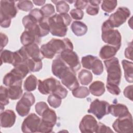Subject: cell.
Wrapping results in <instances>:
<instances>
[{
    "mask_svg": "<svg viewBox=\"0 0 133 133\" xmlns=\"http://www.w3.org/2000/svg\"><path fill=\"white\" fill-rule=\"evenodd\" d=\"M41 9L43 12L45 18H48L51 17L55 11V7L51 4H47L44 5Z\"/></svg>",
    "mask_w": 133,
    "mask_h": 133,
    "instance_id": "cell-40",
    "label": "cell"
},
{
    "mask_svg": "<svg viewBox=\"0 0 133 133\" xmlns=\"http://www.w3.org/2000/svg\"><path fill=\"white\" fill-rule=\"evenodd\" d=\"M71 28L73 33L77 36L85 35L88 30L87 25L83 22L79 21H74L71 24Z\"/></svg>",
    "mask_w": 133,
    "mask_h": 133,
    "instance_id": "cell-25",
    "label": "cell"
},
{
    "mask_svg": "<svg viewBox=\"0 0 133 133\" xmlns=\"http://www.w3.org/2000/svg\"><path fill=\"white\" fill-rule=\"evenodd\" d=\"M132 85H129L125 88L123 92L124 96L131 101H132Z\"/></svg>",
    "mask_w": 133,
    "mask_h": 133,
    "instance_id": "cell-48",
    "label": "cell"
},
{
    "mask_svg": "<svg viewBox=\"0 0 133 133\" xmlns=\"http://www.w3.org/2000/svg\"><path fill=\"white\" fill-rule=\"evenodd\" d=\"M26 64L30 70V72H35L40 71L43 66L42 59H32L29 58Z\"/></svg>",
    "mask_w": 133,
    "mask_h": 133,
    "instance_id": "cell-28",
    "label": "cell"
},
{
    "mask_svg": "<svg viewBox=\"0 0 133 133\" xmlns=\"http://www.w3.org/2000/svg\"><path fill=\"white\" fill-rule=\"evenodd\" d=\"M35 99L33 94L30 92H25L16 106L17 113L21 116L27 115L31 109V107L35 103Z\"/></svg>",
    "mask_w": 133,
    "mask_h": 133,
    "instance_id": "cell-5",
    "label": "cell"
},
{
    "mask_svg": "<svg viewBox=\"0 0 133 133\" xmlns=\"http://www.w3.org/2000/svg\"><path fill=\"white\" fill-rule=\"evenodd\" d=\"M107 75V84L119 86L121 83L122 71L119 60L116 57H112L104 61Z\"/></svg>",
    "mask_w": 133,
    "mask_h": 133,
    "instance_id": "cell-3",
    "label": "cell"
},
{
    "mask_svg": "<svg viewBox=\"0 0 133 133\" xmlns=\"http://www.w3.org/2000/svg\"><path fill=\"white\" fill-rule=\"evenodd\" d=\"M21 86L22 83H19L8 87V94L9 99L15 100L19 99L22 96L23 91Z\"/></svg>",
    "mask_w": 133,
    "mask_h": 133,
    "instance_id": "cell-24",
    "label": "cell"
},
{
    "mask_svg": "<svg viewBox=\"0 0 133 133\" xmlns=\"http://www.w3.org/2000/svg\"><path fill=\"white\" fill-rule=\"evenodd\" d=\"M9 96L8 94V88L1 86L0 88V104L1 110L4 109L5 105L9 103Z\"/></svg>",
    "mask_w": 133,
    "mask_h": 133,
    "instance_id": "cell-33",
    "label": "cell"
},
{
    "mask_svg": "<svg viewBox=\"0 0 133 133\" xmlns=\"http://www.w3.org/2000/svg\"><path fill=\"white\" fill-rule=\"evenodd\" d=\"M113 130L108 126L102 123H98V126L95 132H113Z\"/></svg>",
    "mask_w": 133,
    "mask_h": 133,
    "instance_id": "cell-47",
    "label": "cell"
},
{
    "mask_svg": "<svg viewBox=\"0 0 133 133\" xmlns=\"http://www.w3.org/2000/svg\"><path fill=\"white\" fill-rule=\"evenodd\" d=\"M90 91L89 89L85 86H78L72 90V95L74 97L84 98L89 96Z\"/></svg>",
    "mask_w": 133,
    "mask_h": 133,
    "instance_id": "cell-32",
    "label": "cell"
},
{
    "mask_svg": "<svg viewBox=\"0 0 133 133\" xmlns=\"http://www.w3.org/2000/svg\"><path fill=\"white\" fill-rule=\"evenodd\" d=\"M70 69L60 57H57L52 61L51 71L52 74L60 79Z\"/></svg>",
    "mask_w": 133,
    "mask_h": 133,
    "instance_id": "cell-15",
    "label": "cell"
},
{
    "mask_svg": "<svg viewBox=\"0 0 133 133\" xmlns=\"http://www.w3.org/2000/svg\"><path fill=\"white\" fill-rule=\"evenodd\" d=\"M115 131L118 133H131L132 131V117L129 112L127 115L118 117L112 124Z\"/></svg>",
    "mask_w": 133,
    "mask_h": 133,
    "instance_id": "cell-8",
    "label": "cell"
},
{
    "mask_svg": "<svg viewBox=\"0 0 133 133\" xmlns=\"http://www.w3.org/2000/svg\"><path fill=\"white\" fill-rule=\"evenodd\" d=\"M88 3V1H75L74 6L76 9L82 10L84 9L87 6Z\"/></svg>",
    "mask_w": 133,
    "mask_h": 133,
    "instance_id": "cell-49",
    "label": "cell"
},
{
    "mask_svg": "<svg viewBox=\"0 0 133 133\" xmlns=\"http://www.w3.org/2000/svg\"><path fill=\"white\" fill-rule=\"evenodd\" d=\"M89 90L95 96H101L104 93L105 90L104 84L100 81H95L90 85Z\"/></svg>",
    "mask_w": 133,
    "mask_h": 133,
    "instance_id": "cell-23",
    "label": "cell"
},
{
    "mask_svg": "<svg viewBox=\"0 0 133 133\" xmlns=\"http://www.w3.org/2000/svg\"><path fill=\"white\" fill-rule=\"evenodd\" d=\"M101 30L102 41L108 45L115 47L119 50L122 42V36L119 32L117 30L114 29L108 20L102 23Z\"/></svg>",
    "mask_w": 133,
    "mask_h": 133,
    "instance_id": "cell-2",
    "label": "cell"
},
{
    "mask_svg": "<svg viewBox=\"0 0 133 133\" xmlns=\"http://www.w3.org/2000/svg\"><path fill=\"white\" fill-rule=\"evenodd\" d=\"M98 126L96 118L91 115H86L82 119L79 128L81 132L92 133L95 132Z\"/></svg>",
    "mask_w": 133,
    "mask_h": 133,
    "instance_id": "cell-14",
    "label": "cell"
},
{
    "mask_svg": "<svg viewBox=\"0 0 133 133\" xmlns=\"http://www.w3.org/2000/svg\"><path fill=\"white\" fill-rule=\"evenodd\" d=\"M72 21L70 15L66 14H55L48 18L50 33L55 36L64 37L68 31V26Z\"/></svg>",
    "mask_w": 133,
    "mask_h": 133,
    "instance_id": "cell-1",
    "label": "cell"
},
{
    "mask_svg": "<svg viewBox=\"0 0 133 133\" xmlns=\"http://www.w3.org/2000/svg\"><path fill=\"white\" fill-rule=\"evenodd\" d=\"M60 58L73 71L81 68V64L77 54L72 50H65L60 53Z\"/></svg>",
    "mask_w": 133,
    "mask_h": 133,
    "instance_id": "cell-10",
    "label": "cell"
},
{
    "mask_svg": "<svg viewBox=\"0 0 133 133\" xmlns=\"http://www.w3.org/2000/svg\"><path fill=\"white\" fill-rule=\"evenodd\" d=\"M132 42H130V44L128 45V46L126 48L125 50V56L126 58L129 59L131 60H132Z\"/></svg>",
    "mask_w": 133,
    "mask_h": 133,
    "instance_id": "cell-51",
    "label": "cell"
},
{
    "mask_svg": "<svg viewBox=\"0 0 133 133\" xmlns=\"http://www.w3.org/2000/svg\"><path fill=\"white\" fill-rule=\"evenodd\" d=\"M18 10L15 1L2 0L0 2V17L12 19L17 15Z\"/></svg>",
    "mask_w": 133,
    "mask_h": 133,
    "instance_id": "cell-12",
    "label": "cell"
},
{
    "mask_svg": "<svg viewBox=\"0 0 133 133\" xmlns=\"http://www.w3.org/2000/svg\"><path fill=\"white\" fill-rule=\"evenodd\" d=\"M41 119L35 113H31L23 121L21 130L23 132H37Z\"/></svg>",
    "mask_w": 133,
    "mask_h": 133,
    "instance_id": "cell-11",
    "label": "cell"
},
{
    "mask_svg": "<svg viewBox=\"0 0 133 133\" xmlns=\"http://www.w3.org/2000/svg\"><path fill=\"white\" fill-rule=\"evenodd\" d=\"M45 1L44 0H36L33 1V3L36 6H42L45 3Z\"/></svg>",
    "mask_w": 133,
    "mask_h": 133,
    "instance_id": "cell-52",
    "label": "cell"
},
{
    "mask_svg": "<svg viewBox=\"0 0 133 133\" xmlns=\"http://www.w3.org/2000/svg\"><path fill=\"white\" fill-rule=\"evenodd\" d=\"M0 37H1V51L3 50V48L5 47L7 44L8 42V38L7 36L3 33H1Z\"/></svg>",
    "mask_w": 133,
    "mask_h": 133,
    "instance_id": "cell-50",
    "label": "cell"
},
{
    "mask_svg": "<svg viewBox=\"0 0 133 133\" xmlns=\"http://www.w3.org/2000/svg\"><path fill=\"white\" fill-rule=\"evenodd\" d=\"M59 81L54 77L47 78L44 81H38V90L43 95L51 94L55 91Z\"/></svg>",
    "mask_w": 133,
    "mask_h": 133,
    "instance_id": "cell-13",
    "label": "cell"
},
{
    "mask_svg": "<svg viewBox=\"0 0 133 133\" xmlns=\"http://www.w3.org/2000/svg\"><path fill=\"white\" fill-rule=\"evenodd\" d=\"M110 105V103L106 101L96 99L91 102L88 112L93 114L100 120L104 116L109 114Z\"/></svg>",
    "mask_w": 133,
    "mask_h": 133,
    "instance_id": "cell-7",
    "label": "cell"
},
{
    "mask_svg": "<svg viewBox=\"0 0 133 133\" xmlns=\"http://www.w3.org/2000/svg\"><path fill=\"white\" fill-rule=\"evenodd\" d=\"M23 75L15 69H12L10 72L7 73L3 78V84L8 87L22 83L24 78Z\"/></svg>",
    "mask_w": 133,
    "mask_h": 133,
    "instance_id": "cell-17",
    "label": "cell"
},
{
    "mask_svg": "<svg viewBox=\"0 0 133 133\" xmlns=\"http://www.w3.org/2000/svg\"><path fill=\"white\" fill-rule=\"evenodd\" d=\"M38 132H51L57 122V117L55 111L48 108L42 113Z\"/></svg>",
    "mask_w": 133,
    "mask_h": 133,
    "instance_id": "cell-4",
    "label": "cell"
},
{
    "mask_svg": "<svg viewBox=\"0 0 133 133\" xmlns=\"http://www.w3.org/2000/svg\"><path fill=\"white\" fill-rule=\"evenodd\" d=\"M38 81L36 77L34 75H29L25 80L23 87L25 90L30 92L36 89Z\"/></svg>",
    "mask_w": 133,
    "mask_h": 133,
    "instance_id": "cell-27",
    "label": "cell"
},
{
    "mask_svg": "<svg viewBox=\"0 0 133 133\" xmlns=\"http://www.w3.org/2000/svg\"><path fill=\"white\" fill-rule=\"evenodd\" d=\"M1 65L3 63L13 64L14 62V52L7 49L1 51Z\"/></svg>",
    "mask_w": 133,
    "mask_h": 133,
    "instance_id": "cell-30",
    "label": "cell"
},
{
    "mask_svg": "<svg viewBox=\"0 0 133 133\" xmlns=\"http://www.w3.org/2000/svg\"><path fill=\"white\" fill-rule=\"evenodd\" d=\"M97 57L92 55H87L83 57L81 59V63L83 68L90 70V66L93 61Z\"/></svg>",
    "mask_w": 133,
    "mask_h": 133,
    "instance_id": "cell-41",
    "label": "cell"
},
{
    "mask_svg": "<svg viewBox=\"0 0 133 133\" xmlns=\"http://www.w3.org/2000/svg\"><path fill=\"white\" fill-rule=\"evenodd\" d=\"M90 70H91L93 73L96 75H100L103 73V65L102 61L98 57H96L92 62Z\"/></svg>",
    "mask_w": 133,
    "mask_h": 133,
    "instance_id": "cell-31",
    "label": "cell"
},
{
    "mask_svg": "<svg viewBox=\"0 0 133 133\" xmlns=\"http://www.w3.org/2000/svg\"><path fill=\"white\" fill-rule=\"evenodd\" d=\"M20 41L23 46H27L32 44H39L41 37H38L34 32L31 30H25L20 36Z\"/></svg>",
    "mask_w": 133,
    "mask_h": 133,
    "instance_id": "cell-19",
    "label": "cell"
},
{
    "mask_svg": "<svg viewBox=\"0 0 133 133\" xmlns=\"http://www.w3.org/2000/svg\"><path fill=\"white\" fill-rule=\"evenodd\" d=\"M33 3L31 1H20L17 3V8L22 11H29L33 8Z\"/></svg>",
    "mask_w": 133,
    "mask_h": 133,
    "instance_id": "cell-38",
    "label": "cell"
},
{
    "mask_svg": "<svg viewBox=\"0 0 133 133\" xmlns=\"http://www.w3.org/2000/svg\"><path fill=\"white\" fill-rule=\"evenodd\" d=\"M78 78L82 85H87L90 83L92 80V74L91 72L87 70H82L78 73Z\"/></svg>",
    "mask_w": 133,
    "mask_h": 133,
    "instance_id": "cell-29",
    "label": "cell"
},
{
    "mask_svg": "<svg viewBox=\"0 0 133 133\" xmlns=\"http://www.w3.org/2000/svg\"><path fill=\"white\" fill-rule=\"evenodd\" d=\"M52 2L56 4L57 11L59 14H66L69 9L70 6L65 1H52Z\"/></svg>",
    "mask_w": 133,
    "mask_h": 133,
    "instance_id": "cell-36",
    "label": "cell"
},
{
    "mask_svg": "<svg viewBox=\"0 0 133 133\" xmlns=\"http://www.w3.org/2000/svg\"><path fill=\"white\" fill-rule=\"evenodd\" d=\"M117 5V1L115 0H106L102 2L101 8L105 12L110 13L112 12Z\"/></svg>",
    "mask_w": 133,
    "mask_h": 133,
    "instance_id": "cell-35",
    "label": "cell"
},
{
    "mask_svg": "<svg viewBox=\"0 0 133 133\" xmlns=\"http://www.w3.org/2000/svg\"><path fill=\"white\" fill-rule=\"evenodd\" d=\"M129 113L128 108L122 103H116L110 105L109 113L114 117H121Z\"/></svg>",
    "mask_w": 133,
    "mask_h": 133,
    "instance_id": "cell-20",
    "label": "cell"
},
{
    "mask_svg": "<svg viewBox=\"0 0 133 133\" xmlns=\"http://www.w3.org/2000/svg\"><path fill=\"white\" fill-rule=\"evenodd\" d=\"M47 101L50 107L54 108H58L61 104L62 100L59 97L54 94H50L47 98Z\"/></svg>",
    "mask_w": 133,
    "mask_h": 133,
    "instance_id": "cell-39",
    "label": "cell"
},
{
    "mask_svg": "<svg viewBox=\"0 0 133 133\" xmlns=\"http://www.w3.org/2000/svg\"><path fill=\"white\" fill-rule=\"evenodd\" d=\"M23 46L29 58L40 59H42L43 58L37 44L34 43Z\"/></svg>",
    "mask_w": 133,
    "mask_h": 133,
    "instance_id": "cell-22",
    "label": "cell"
},
{
    "mask_svg": "<svg viewBox=\"0 0 133 133\" xmlns=\"http://www.w3.org/2000/svg\"><path fill=\"white\" fill-rule=\"evenodd\" d=\"M122 64L124 71V76L125 79L127 82L132 83L133 82V63L131 61L123 60Z\"/></svg>",
    "mask_w": 133,
    "mask_h": 133,
    "instance_id": "cell-26",
    "label": "cell"
},
{
    "mask_svg": "<svg viewBox=\"0 0 133 133\" xmlns=\"http://www.w3.org/2000/svg\"><path fill=\"white\" fill-rule=\"evenodd\" d=\"M99 11V5H93V4H89L87 8L86 11L87 14L91 16H95L98 14Z\"/></svg>",
    "mask_w": 133,
    "mask_h": 133,
    "instance_id": "cell-45",
    "label": "cell"
},
{
    "mask_svg": "<svg viewBox=\"0 0 133 133\" xmlns=\"http://www.w3.org/2000/svg\"><path fill=\"white\" fill-rule=\"evenodd\" d=\"M68 94V91L66 90V89L64 88L59 82L55 91L51 94H54L55 96L59 97L62 99L65 98L67 96Z\"/></svg>",
    "mask_w": 133,
    "mask_h": 133,
    "instance_id": "cell-37",
    "label": "cell"
},
{
    "mask_svg": "<svg viewBox=\"0 0 133 133\" xmlns=\"http://www.w3.org/2000/svg\"><path fill=\"white\" fill-rule=\"evenodd\" d=\"M16 115L11 110H6L1 112L0 115V124L3 128H9L15 123Z\"/></svg>",
    "mask_w": 133,
    "mask_h": 133,
    "instance_id": "cell-18",
    "label": "cell"
},
{
    "mask_svg": "<svg viewBox=\"0 0 133 133\" xmlns=\"http://www.w3.org/2000/svg\"><path fill=\"white\" fill-rule=\"evenodd\" d=\"M71 17L74 20H79L83 19L84 17V12L78 9H72L70 12Z\"/></svg>",
    "mask_w": 133,
    "mask_h": 133,
    "instance_id": "cell-43",
    "label": "cell"
},
{
    "mask_svg": "<svg viewBox=\"0 0 133 133\" xmlns=\"http://www.w3.org/2000/svg\"><path fill=\"white\" fill-rule=\"evenodd\" d=\"M46 45L50 51L55 56L56 54H60L65 50L73 49V45L71 41L68 38L63 39L52 38Z\"/></svg>",
    "mask_w": 133,
    "mask_h": 133,
    "instance_id": "cell-6",
    "label": "cell"
},
{
    "mask_svg": "<svg viewBox=\"0 0 133 133\" xmlns=\"http://www.w3.org/2000/svg\"><path fill=\"white\" fill-rule=\"evenodd\" d=\"M118 50L117 48L114 46L108 44L105 45L101 47L99 52V56L102 59L107 60L114 57Z\"/></svg>",
    "mask_w": 133,
    "mask_h": 133,
    "instance_id": "cell-21",
    "label": "cell"
},
{
    "mask_svg": "<svg viewBox=\"0 0 133 133\" xmlns=\"http://www.w3.org/2000/svg\"><path fill=\"white\" fill-rule=\"evenodd\" d=\"M101 1H89L88 3L89 4H93V5H99L101 3Z\"/></svg>",
    "mask_w": 133,
    "mask_h": 133,
    "instance_id": "cell-53",
    "label": "cell"
},
{
    "mask_svg": "<svg viewBox=\"0 0 133 133\" xmlns=\"http://www.w3.org/2000/svg\"><path fill=\"white\" fill-rule=\"evenodd\" d=\"M61 80L62 84L70 90H73L79 86L75 72L71 69L62 77Z\"/></svg>",
    "mask_w": 133,
    "mask_h": 133,
    "instance_id": "cell-16",
    "label": "cell"
},
{
    "mask_svg": "<svg viewBox=\"0 0 133 133\" xmlns=\"http://www.w3.org/2000/svg\"><path fill=\"white\" fill-rule=\"evenodd\" d=\"M29 15L32 17L38 23L42 21L45 18L42 11L41 9L38 8H34L31 10Z\"/></svg>",
    "mask_w": 133,
    "mask_h": 133,
    "instance_id": "cell-42",
    "label": "cell"
},
{
    "mask_svg": "<svg viewBox=\"0 0 133 133\" xmlns=\"http://www.w3.org/2000/svg\"><path fill=\"white\" fill-rule=\"evenodd\" d=\"M106 87L108 91L114 95H118L121 92V89L118 86L114 84H107L106 85Z\"/></svg>",
    "mask_w": 133,
    "mask_h": 133,
    "instance_id": "cell-46",
    "label": "cell"
},
{
    "mask_svg": "<svg viewBox=\"0 0 133 133\" xmlns=\"http://www.w3.org/2000/svg\"><path fill=\"white\" fill-rule=\"evenodd\" d=\"M48 108H49L48 105L44 101H40L37 102L35 106V111L39 116H41L43 112Z\"/></svg>",
    "mask_w": 133,
    "mask_h": 133,
    "instance_id": "cell-44",
    "label": "cell"
},
{
    "mask_svg": "<svg viewBox=\"0 0 133 133\" xmlns=\"http://www.w3.org/2000/svg\"><path fill=\"white\" fill-rule=\"evenodd\" d=\"M38 24V34L40 37L48 34L50 32L49 26L48 23V18H44Z\"/></svg>",
    "mask_w": 133,
    "mask_h": 133,
    "instance_id": "cell-34",
    "label": "cell"
},
{
    "mask_svg": "<svg viewBox=\"0 0 133 133\" xmlns=\"http://www.w3.org/2000/svg\"><path fill=\"white\" fill-rule=\"evenodd\" d=\"M130 15L129 9L125 7H119L116 11L111 14L108 19L113 28H118L124 23Z\"/></svg>",
    "mask_w": 133,
    "mask_h": 133,
    "instance_id": "cell-9",
    "label": "cell"
}]
</instances>
